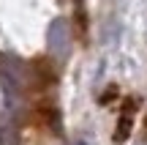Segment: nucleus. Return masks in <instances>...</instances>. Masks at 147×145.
<instances>
[{"label":"nucleus","mask_w":147,"mask_h":145,"mask_svg":"<svg viewBox=\"0 0 147 145\" xmlns=\"http://www.w3.org/2000/svg\"><path fill=\"white\" fill-rule=\"evenodd\" d=\"M144 126H147V118H144Z\"/></svg>","instance_id":"2"},{"label":"nucleus","mask_w":147,"mask_h":145,"mask_svg":"<svg viewBox=\"0 0 147 145\" xmlns=\"http://www.w3.org/2000/svg\"><path fill=\"white\" fill-rule=\"evenodd\" d=\"M128 134H131V115H123L120 126H117V131H115V142H125Z\"/></svg>","instance_id":"1"}]
</instances>
